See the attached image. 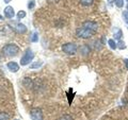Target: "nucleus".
<instances>
[{
	"label": "nucleus",
	"instance_id": "nucleus-1",
	"mask_svg": "<svg viewBox=\"0 0 128 120\" xmlns=\"http://www.w3.org/2000/svg\"><path fill=\"white\" fill-rule=\"evenodd\" d=\"M1 52L6 57H16L19 52V48L15 44H8L2 48Z\"/></svg>",
	"mask_w": 128,
	"mask_h": 120
},
{
	"label": "nucleus",
	"instance_id": "nucleus-2",
	"mask_svg": "<svg viewBox=\"0 0 128 120\" xmlns=\"http://www.w3.org/2000/svg\"><path fill=\"white\" fill-rule=\"evenodd\" d=\"M95 33H96V32L86 29V28H83V27L78 28V29L76 30V35H77L79 38H84V39L92 37Z\"/></svg>",
	"mask_w": 128,
	"mask_h": 120
},
{
	"label": "nucleus",
	"instance_id": "nucleus-3",
	"mask_svg": "<svg viewBox=\"0 0 128 120\" xmlns=\"http://www.w3.org/2000/svg\"><path fill=\"white\" fill-rule=\"evenodd\" d=\"M34 59V52L31 49H27L26 52L24 53V55L20 59V65L22 66H26L28 64H30V62Z\"/></svg>",
	"mask_w": 128,
	"mask_h": 120
},
{
	"label": "nucleus",
	"instance_id": "nucleus-4",
	"mask_svg": "<svg viewBox=\"0 0 128 120\" xmlns=\"http://www.w3.org/2000/svg\"><path fill=\"white\" fill-rule=\"evenodd\" d=\"M11 27V29L13 30L14 32H16V33H18V34H22V33H26L27 32V27L24 25V23L22 22H10V25Z\"/></svg>",
	"mask_w": 128,
	"mask_h": 120
},
{
	"label": "nucleus",
	"instance_id": "nucleus-5",
	"mask_svg": "<svg viewBox=\"0 0 128 120\" xmlns=\"http://www.w3.org/2000/svg\"><path fill=\"white\" fill-rule=\"evenodd\" d=\"M77 49H78V47L75 43H67V44H64L62 46L63 52H65L66 54H70V55L75 54L77 52Z\"/></svg>",
	"mask_w": 128,
	"mask_h": 120
},
{
	"label": "nucleus",
	"instance_id": "nucleus-6",
	"mask_svg": "<svg viewBox=\"0 0 128 120\" xmlns=\"http://www.w3.org/2000/svg\"><path fill=\"white\" fill-rule=\"evenodd\" d=\"M30 117L32 120H43L44 116H43V112L40 109H33L30 113Z\"/></svg>",
	"mask_w": 128,
	"mask_h": 120
},
{
	"label": "nucleus",
	"instance_id": "nucleus-7",
	"mask_svg": "<svg viewBox=\"0 0 128 120\" xmlns=\"http://www.w3.org/2000/svg\"><path fill=\"white\" fill-rule=\"evenodd\" d=\"M82 27L83 28H86V29H89V30H92V31H94V32H97L98 30V25H97V22H95V21H92V20H86L82 23Z\"/></svg>",
	"mask_w": 128,
	"mask_h": 120
},
{
	"label": "nucleus",
	"instance_id": "nucleus-8",
	"mask_svg": "<svg viewBox=\"0 0 128 120\" xmlns=\"http://www.w3.org/2000/svg\"><path fill=\"white\" fill-rule=\"evenodd\" d=\"M6 67L11 72H17L19 70V65L16 62H9L6 64Z\"/></svg>",
	"mask_w": 128,
	"mask_h": 120
},
{
	"label": "nucleus",
	"instance_id": "nucleus-9",
	"mask_svg": "<svg viewBox=\"0 0 128 120\" xmlns=\"http://www.w3.org/2000/svg\"><path fill=\"white\" fill-rule=\"evenodd\" d=\"M3 12H4V16L6 18H13L14 15H15V12H14V9L10 5H8L6 7H4V10H3Z\"/></svg>",
	"mask_w": 128,
	"mask_h": 120
},
{
	"label": "nucleus",
	"instance_id": "nucleus-10",
	"mask_svg": "<svg viewBox=\"0 0 128 120\" xmlns=\"http://www.w3.org/2000/svg\"><path fill=\"white\" fill-rule=\"evenodd\" d=\"M79 52H80V54H81L82 57H86V55L90 54V52H91V48H90V46H88V45H82L81 47L79 48Z\"/></svg>",
	"mask_w": 128,
	"mask_h": 120
},
{
	"label": "nucleus",
	"instance_id": "nucleus-11",
	"mask_svg": "<svg viewBox=\"0 0 128 120\" xmlns=\"http://www.w3.org/2000/svg\"><path fill=\"white\" fill-rule=\"evenodd\" d=\"M42 65H43V62H42V61H40V62H34V63H32L31 65H30V69H36V68L41 67Z\"/></svg>",
	"mask_w": 128,
	"mask_h": 120
},
{
	"label": "nucleus",
	"instance_id": "nucleus-12",
	"mask_svg": "<svg viewBox=\"0 0 128 120\" xmlns=\"http://www.w3.org/2000/svg\"><path fill=\"white\" fill-rule=\"evenodd\" d=\"M0 120H10V115L6 112H0Z\"/></svg>",
	"mask_w": 128,
	"mask_h": 120
},
{
	"label": "nucleus",
	"instance_id": "nucleus-13",
	"mask_svg": "<svg viewBox=\"0 0 128 120\" xmlns=\"http://www.w3.org/2000/svg\"><path fill=\"white\" fill-rule=\"evenodd\" d=\"M94 2V0H80V3L84 6H89V5H92Z\"/></svg>",
	"mask_w": 128,
	"mask_h": 120
},
{
	"label": "nucleus",
	"instance_id": "nucleus-14",
	"mask_svg": "<svg viewBox=\"0 0 128 120\" xmlns=\"http://www.w3.org/2000/svg\"><path fill=\"white\" fill-rule=\"evenodd\" d=\"M108 44H109V46H110V48L112 50H115L118 48V44L115 43L113 39H109V41H108Z\"/></svg>",
	"mask_w": 128,
	"mask_h": 120
},
{
	"label": "nucleus",
	"instance_id": "nucleus-15",
	"mask_svg": "<svg viewBox=\"0 0 128 120\" xmlns=\"http://www.w3.org/2000/svg\"><path fill=\"white\" fill-rule=\"evenodd\" d=\"M30 41L33 42V43L38 42V33H33V34H32L31 37H30Z\"/></svg>",
	"mask_w": 128,
	"mask_h": 120
},
{
	"label": "nucleus",
	"instance_id": "nucleus-16",
	"mask_svg": "<svg viewBox=\"0 0 128 120\" xmlns=\"http://www.w3.org/2000/svg\"><path fill=\"white\" fill-rule=\"evenodd\" d=\"M114 3L118 7H123L124 6V0H114Z\"/></svg>",
	"mask_w": 128,
	"mask_h": 120
},
{
	"label": "nucleus",
	"instance_id": "nucleus-17",
	"mask_svg": "<svg viewBox=\"0 0 128 120\" xmlns=\"http://www.w3.org/2000/svg\"><path fill=\"white\" fill-rule=\"evenodd\" d=\"M26 17V12L25 11H19L17 13V18L18 19H22V18H25Z\"/></svg>",
	"mask_w": 128,
	"mask_h": 120
},
{
	"label": "nucleus",
	"instance_id": "nucleus-18",
	"mask_svg": "<svg viewBox=\"0 0 128 120\" xmlns=\"http://www.w3.org/2000/svg\"><path fill=\"white\" fill-rule=\"evenodd\" d=\"M59 120H74V119H73V117H72L70 115H67L66 114V115H63Z\"/></svg>",
	"mask_w": 128,
	"mask_h": 120
},
{
	"label": "nucleus",
	"instance_id": "nucleus-19",
	"mask_svg": "<svg viewBox=\"0 0 128 120\" xmlns=\"http://www.w3.org/2000/svg\"><path fill=\"white\" fill-rule=\"evenodd\" d=\"M118 49H121V50L125 49V48H126V46H125V43L122 42V41H118Z\"/></svg>",
	"mask_w": 128,
	"mask_h": 120
},
{
	"label": "nucleus",
	"instance_id": "nucleus-20",
	"mask_svg": "<svg viewBox=\"0 0 128 120\" xmlns=\"http://www.w3.org/2000/svg\"><path fill=\"white\" fill-rule=\"evenodd\" d=\"M102 48V43L99 42V41H96V42H95V50H100Z\"/></svg>",
	"mask_w": 128,
	"mask_h": 120
},
{
	"label": "nucleus",
	"instance_id": "nucleus-21",
	"mask_svg": "<svg viewBox=\"0 0 128 120\" xmlns=\"http://www.w3.org/2000/svg\"><path fill=\"white\" fill-rule=\"evenodd\" d=\"M35 6V1L34 0H30L29 2H28V9H33V7Z\"/></svg>",
	"mask_w": 128,
	"mask_h": 120
},
{
	"label": "nucleus",
	"instance_id": "nucleus-22",
	"mask_svg": "<svg viewBox=\"0 0 128 120\" xmlns=\"http://www.w3.org/2000/svg\"><path fill=\"white\" fill-rule=\"evenodd\" d=\"M122 37V30H118V33L114 34V38L115 39H121Z\"/></svg>",
	"mask_w": 128,
	"mask_h": 120
},
{
	"label": "nucleus",
	"instance_id": "nucleus-23",
	"mask_svg": "<svg viewBox=\"0 0 128 120\" xmlns=\"http://www.w3.org/2000/svg\"><path fill=\"white\" fill-rule=\"evenodd\" d=\"M123 17H124V20H125V22L128 23V12H124V13H123Z\"/></svg>",
	"mask_w": 128,
	"mask_h": 120
},
{
	"label": "nucleus",
	"instance_id": "nucleus-24",
	"mask_svg": "<svg viewBox=\"0 0 128 120\" xmlns=\"http://www.w3.org/2000/svg\"><path fill=\"white\" fill-rule=\"evenodd\" d=\"M124 63H125V65H126V69H128V60L125 59L124 60Z\"/></svg>",
	"mask_w": 128,
	"mask_h": 120
},
{
	"label": "nucleus",
	"instance_id": "nucleus-25",
	"mask_svg": "<svg viewBox=\"0 0 128 120\" xmlns=\"http://www.w3.org/2000/svg\"><path fill=\"white\" fill-rule=\"evenodd\" d=\"M3 1H4L6 3H10V2L12 1V0H3Z\"/></svg>",
	"mask_w": 128,
	"mask_h": 120
},
{
	"label": "nucleus",
	"instance_id": "nucleus-26",
	"mask_svg": "<svg viewBox=\"0 0 128 120\" xmlns=\"http://www.w3.org/2000/svg\"><path fill=\"white\" fill-rule=\"evenodd\" d=\"M2 19H3V17H2L1 15H0V20H2Z\"/></svg>",
	"mask_w": 128,
	"mask_h": 120
},
{
	"label": "nucleus",
	"instance_id": "nucleus-27",
	"mask_svg": "<svg viewBox=\"0 0 128 120\" xmlns=\"http://www.w3.org/2000/svg\"><path fill=\"white\" fill-rule=\"evenodd\" d=\"M127 10H128V5H127Z\"/></svg>",
	"mask_w": 128,
	"mask_h": 120
},
{
	"label": "nucleus",
	"instance_id": "nucleus-28",
	"mask_svg": "<svg viewBox=\"0 0 128 120\" xmlns=\"http://www.w3.org/2000/svg\"><path fill=\"white\" fill-rule=\"evenodd\" d=\"M15 120H18V119H15Z\"/></svg>",
	"mask_w": 128,
	"mask_h": 120
},
{
	"label": "nucleus",
	"instance_id": "nucleus-29",
	"mask_svg": "<svg viewBox=\"0 0 128 120\" xmlns=\"http://www.w3.org/2000/svg\"><path fill=\"white\" fill-rule=\"evenodd\" d=\"M126 1H128V0H126Z\"/></svg>",
	"mask_w": 128,
	"mask_h": 120
}]
</instances>
